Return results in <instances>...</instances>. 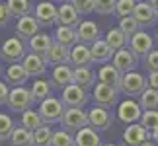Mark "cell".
<instances>
[{"label": "cell", "mask_w": 158, "mask_h": 146, "mask_svg": "<svg viewBox=\"0 0 158 146\" xmlns=\"http://www.w3.org/2000/svg\"><path fill=\"white\" fill-rule=\"evenodd\" d=\"M148 88V82H147V76H143L141 72L133 70V72H127L121 78V86H119V92L123 94L125 97H141L143 92Z\"/></svg>", "instance_id": "cell-1"}, {"label": "cell", "mask_w": 158, "mask_h": 146, "mask_svg": "<svg viewBox=\"0 0 158 146\" xmlns=\"http://www.w3.org/2000/svg\"><path fill=\"white\" fill-rule=\"evenodd\" d=\"M27 55V41L20 39L16 35V37H8L4 41L2 45H0V59L4 60V63H22L23 57Z\"/></svg>", "instance_id": "cell-2"}, {"label": "cell", "mask_w": 158, "mask_h": 146, "mask_svg": "<svg viewBox=\"0 0 158 146\" xmlns=\"http://www.w3.org/2000/svg\"><path fill=\"white\" fill-rule=\"evenodd\" d=\"M64 109H66V107L63 105L60 97H53V95H49L47 99L39 101L37 111H39V115H41V119L45 121V125H55V123H60Z\"/></svg>", "instance_id": "cell-3"}, {"label": "cell", "mask_w": 158, "mask_h": 146, "mask_svg": "<svg viewBox=\"0 0 158 146\" xmlns=\"http://www.w3.org/2000/svg\"><path fill=\"white\" fill-rule=\"evenodd\" d=\"M33 95H31V90L26 88V86H16L10 90V95H8V107L16 113H23L27 109L33 107Z\"/></svg>", "instance_id": "cell-4"}, {"label": "cell", "mask_w": 158, "mask_h": 146, "mask_svg": "<svg viewBox=\"0 0 158 146\" xmlns=\"http://www.w3.org/2000/svg\"><path fill=\"white\" fill-rule=\"evenodd\" d=\"M119 90L117 88H111V86H107V84H102L98 82L96 86L92 88V101H94V105H102V107H115L119 103Z\"/></svg>", "instance_id": "cell-5"}, {"label": "cell", "mask_w": 158, "mask_h": 146, "mask_svg": "<svg viewBox=\"0 0 158 146\" xmlns=\"http://www.w3.org/2000/svg\"><path fill=\"white\" fill-rule=\"evenodd\" d=\"M90 99V94L86 88L78 86V84H70L64 90H60V101L66 109L70 107H84Z\"/></svg>", "instance_id": "cell-6"}, {"label": "cell", "mask_w": 158, "mask_h": 146, "mask_svg": "<svg viewBox=\"0 0 158 146\" xmlns=\"http://www.w3.org/2000/svg\"><path fill=\"white\" fill-rule=\"evenodd\" d=\"M143 117V107L141 103L133 97H125L123 101L117 103V119L125 125H133V123H139Z\"/></svg>", "instance_id": "cell-7"}, {"label": "cell", "mask_w": 158, "mask_h": 146, "mask_svg": "<svg viewBox=\"0 0 158 146\" xmlns=\"http://www.w3.org/2000/svg\"><path fill=\"white\" fill-rule=\"evenodd\" d=\"M60 127L70 132H78L84 127H90L88 123V113L84 111L82 107H70V109H64L63 113V119H60Z\"/></svg>", "instance_id": "cell-8"}, {"label": "cell", "mask_w": 158, "mask_h": 146, "mask_svg": "<svg viewBox=\"0 0 158 146\" xmlns=\"http://www.w3.org/2000/svg\"><path fill=\"white\" fill-rule=\"evenodd\" d=\"M33 16L41 27H53L57 23V16H59V6L53 0H39L37 6L33 10Z\"/></svg>", "instance_id": "cell-9"}, {"label": "cell", "mask_w": 158, "mask_h": 146, "mask_svg": "<svg viewBox=\"0 0 158 146\" xmlns=\"http://www.w3.org/2000/svg\"><path fill=\"white\" fill-rule=\"evenodd\" d=\"M127 45H129V49L135 53V57H137L139 60H143V59L154 49V37H152L148 31H143V29H141V31H137V33L129 39V43H127Z\"/></svg>", "instance_id": "cell-10"}, {"label": "cell", "mask_w": 158, "mask_h": 146, "mask_svg": "<svg viewBox=\"0 0 158 146\" xmlns=\"http://www.w3.org/2000/svg\"><path fill=\"white\" fill-rule=\"evenodd\" d=\"M88 123L92 129H96L98 132L107 131L113 123V111L109 107H102V105H94L88 111Z\"/></svg>", "instance_id": "cell-11"}, {"label": "cell", "mask_w": 158, "mask_h": 146, "mask_svg": "<svg viewBox=\"0 0 158 146\" xmlns=\"http://www.w3.org/2000/svg\"><path fill=\"white\" fill-rule=\"evenodd\" d=\"M139 63H141V60L135 57V53H133L129 47L115 51V53H113V57H111V64L121 72V74H127V72L137 70Z\"/></svg>", "instance_id": "cell-12"}, {"label": "cell", "mask_w": 158, "mask_h": 146, "mask_svg": "<svg viewBox=\"0 0 158 146\" xmlns=\"http://www.w3.org/2000/svg\"><path fill=\"white\" fill-rule=\"evenodd\" d=\"M133 18L137 20V23L143 29L147 27H154L158 23V14L152 10V6L148 4V0H139L135 10H133Z\"/></svg>", "instance_id": "cell-13"}, {"label": "cell", "mask_w": 158, "mask_h": 146, "mask_svg": "<svg viewBox=\"0 0 158 146\" xmlns=\"http://www.w3.org/2000/svg\"><path fill=\"white\" fill-rule=\"evenodd\" d=\"M23 68L29 74V78H41L47 74V68H49V63H47L45 57L41 55H35V53H27L22 60Z\"/></svg>", "instance_id": "cell-14"}, {"label": "cell", "mask_w": 158, "mask_h": 146, "mask_svg": "<svg viewBox=\"0 0 158 146\" xmlns=\"http://www.w3.org/2000/svg\"><path fill=\"white\" fill-rule=\"evenodd\" d=\"M70 84H74V66H72V64L53 66L51 86L53 88H59V90H64L66 86H70Z\"/></svg>", "instance_id": "cell-15"}, {"label": "cell", "mask_w": 158, "mask_h": 146, "mask_svg": "<svg viewBox=\"0 0 158 146\" xmlns=\"http://www.w3.org/2000/svg\"><path fill=\"white\" fill-rule=\"evenodd\" d=\"M39 31H41V26L37 23V20H35L33 14L18 18V22H16V35H18L20 39L29 41L33 35H37Z\"/></svg>", "instance_id": "cell-16"}, {"label": "cell", "mask_w": 158, "mask_h": 146, "mask_svg": "<svg viewBox=\"0 0 158 146\" xmlns=\"http://www.w3.org/2000/svg\"><path fill=\"white\" fill-rule=\"evenodd\" d=\"M27 80H29V74L26 72L22 63H12V64H8V68L4 70V82L12 88L26 86Z\"/></svg>", "instance_id": "cell-17"}, {"label": "cell", "mask_w": 158, "mask_h": 146, "mask_svg": "<svg viewBox=\"0 0 158 146\" xmlns=\"http://www.w3.org/2000/svg\"><path fill=\"white\" fill-rule=\"evenodd\" d=\"M80 14L70 2H60L59 4V16H57V26H69L78 27L80 26Z\"/></svg>", "instance_id": "cell-18"}, {"label": "cell", "mask_w": 158, "mask_h": 146, "mask_svg": "<svg viewBox=\"0 0 158 146\" xmlns=\"http://www.w3.org/2000/svg\"><path fill=\"white\" fill-rule=\"evenodd\" d=\"M150 140L148 138V131L144 129L141 123H133L127 125V129L123 131V142L127 146H141L143 142Z\"/></svg>", "instance_id": "cell-19"}, {"label": "cell", "mask_w": 158, "mask_h": 146, "mask_svg": "<svg viewBox=\"0 0 158 146\" xmlns=\"http://www.w3.org/2000/svg\"><path fill=\"white\" fill-rule=\"evenodd\" d=\"M94 63L92 59V51H90V45L86 43H76L70 49V64L78 68V66H90Z\"/></svg>", "instance_id": "cell-20"}, {"label": "cell", "mask_w": 158, "mask_h": 146, "mask_svg": "<svg viewBox=\"0 0 158 146\" xmlns=\"http://www.w3.org/2000/svg\"><path fill=\"white\" fill-rule=\"evenodd\" d=\"M76 31H78V43L92 45L94 41L100 39V27H98V23L92 22V20L80 22V26L76 27Z\"/></svg>", "instance_id": "cell-21"}, {"label": "cell", "mask_w": 158, "mask_h": 146, "mask_svg": "<svg viewBox=\"0 0 158 146\" xmlns=\"http://www.w3.org/2000/svg\"><path fill=\"white\" fill-rule=\"evenodd\" d=\"M47 63L51 66H59V64H70V49L57 43V41H53V45L49 49V53H47Z\"/></svg>", "instance_id": "cell-22"}, {"label": "cell", "mask_w": 158, "mask_h": 146, "mask_svg": "<svg viewBox=\"0 0 158 146\" xmlns=\"http://www.w3.org/2000/svg\"><path fill=\"white\" fill-rule=\"evenodd\" d=\"M53 41H55L53 37H49L47 33L39 31L37 35H33V37L27 41V53H35V55H41V57H47Z\"/></svg>", "instance_id": "cell-23"}, {"label": "cell", "mask_w": 158, "mask_h": 146, "mask_svg": "<svg viewBox=\"0 0 158 146\" xmlns=\"http://www.w3.org/2000/svg\"><path fill=\"white\" fill-rule=\"evenodd\" d=\"M121 78H123V74H121L113 64H102L100 70H98V82L107 84V86H111V88H117L119 90Z\"/></svg>", "instance_id": "cell-24"}, {"label": "cell", "mask_w": 158, "mask_h": 146, "mask_svg": "<svg viewBox=\"0 0 158 146\" xmlns=\"http://www.w3.org/2000/svg\"><path fill=\"white\" fill-rule=\"evenodd\" d=\"M53 39L57 41V43H60V45L72 49L78 43V31H76V27L57 26V29H55V33H53Z\"/></svg>", "instance_id": "cell-25"}, {"label": "cell", "mask_w": 158, "mask_h": 146, "mask_svg": "<svg viewBox=\"0 0 158 146\" xmlns=\"http://www.w3.org/2000/svg\"><path fill=\"white\" fill-rule=\"evenodd\" d=\"M90 51H92V59H94V63H109L113 57V49L109 47V43L106 39H98V41H94L92 45H90Z\"/></svg>", "instance_id": "cell-26"}, {"label": "cell", "mask_w": 158, "mask_h": 146, "mask_svg": "<svg viewBox=\"0 0 158 146\" xmlns=\"http://www.w3.org/2000/svg\"><path fill=\"white\" fill-rule=\"evenodd\" d=\"M74 84L86 90H92L98 84V74L90 66H78V68H74Z\"/></svg>", "instance_id": "cell-27"}, {"label": "cell", "mask_w": 158, "mask_h": 146, "mask_svg": "<svg viewBox=\"0 0 158 146\" xmlns=\"http://www.w3.org/2000/svg\"><path fill=\"white\" fill-rule=\"evenodd\" d=\"M74 142H76V146H102V138L96 129L84 127L78 132H74Z\"/></svg>", "instance_id": "cell-28"}, {"label": "cell", "mask_w": 158, "mask_h": 146, "mask_svg": "<svg viewBox=\"0 0 158 146\" xmlns=\"http://www.w3.org/2000/svg\"><path fill=\"white\" fill-rule=\"evenodd\" d=\"M6 6H8L10 14L14 18L29 16V14H33V10H35L31 0H6Z\"/></svg>", "instance_id": "cell-29"}, {"label": "cell", "mask_w": 158, "mask_h": 146, "mask_svg": "<svg viewBox=\"0 0 158 146\" xmlns=\"http://www.w3.org/2000/svg\"><path fill=\"white\" fill-rule=\"evenodd\" d=\"M10 142H12V146H33V132L20 125L12 131Z\"/></svg>", "instance_id": "cell-30"}, {"label": "cell", "mask_w": 158, "mask_h": 146, "mask_svg": "<svg viewBox=\"0 0 158 146\" xmlns=\"http://www.w3.org/2000/svg\"><path fill=\"white\" fill-rule=\"evenodd\" d=\"M20 125L22 127H26L27 131H37L39 127H43L45 125V121L41 119V115L39 111H33V109H27V111H23L22 113V119H20Z\"/></svg>", "instance_id": "cell-31"}, {"label": "cell", "mask_w": 158, "mask_h": 146, "mask_svg": "<svg viewBox=\"0 0 158 146\" xmlns=\"http://www.w3.org/2000/svg\"><path fill=\"white\" fill-rule=\"evenodd\" d=\"M29 90H31V95H33L35 101H43V99H47V97L51 95L53 86L45 80V78H37V80H33Z\"/></svg>", "instance_id": "cell-32"}, {"label": "cell", "mask_w": 158, "mask_h": 146, "mask_svg": "<svg viewBox=\"0 0 158 146\" xmlns=\"http://www.w3.org/2000/svg\"><path fill=\"white\" fill-rule=\"evenodd\" d=\"M106 41L109 43V47L113 49V51H119V49H125V45L129 43V39H127V35L121 31L119 27H111L109 31L106 33Z\"/></svg>", "instance_id": "cell-33"}, {"label": "cell", "mask_w": 158, "mask_h": 146, "mask_svg": "<svg viewBox=\"0 0 158 146\" xmlns=\"http://www.w3.org/2000/svg\"><path fill=\"white\" fill-rule=\"evenodd\" d=\"M139 103H141L143 111H150V109H156L158 111V90L147 88L143 92V95L139 97Z\"/></svg>", "instance_id": "cell-34"}, {"label": "cell", "mask_w": 158, "mask_h": 146, "mask_svg": "<svg viewBox=\"0 0 158 146\" xmlns=\"http://www.w3.org/2000/svg\"><path fill=\"white\" fill-rule=\"evenodd\" d=\"M53 132L55 131H51L49 125H43L37 131H33V146H51Z\"/></svg>", "instance_id": "cell-35"}, {"label": "cell", "mask_w": 158, "mask_h": 146, "mask_svg": "<svg viewBox=\"0 0 158 146\" xmlns=\"http://www.w3.org/2000/svg\"><path fill=\"white\" fill-rule=\"evenodd\" d=\"M51 146H76L74 142V132L66 131V129H59L53 132V140Z\"/></svg>", "instance_id": "cell-36"}, {"label": "cell", "mask_w": 158, "mask_h": 146, "mask_svg": "<svg viewBox=\"0 0 158 146\" xmlns=\"http://www.w3.org/2000/svg\"><path fill=\"white\" fill-rule=\"evenodd\" d=\"M121 31L127 35V39H131L137 31H141V26L137 23V20L133 16H125V18H119V26H117Z\"/></svg>", "instance_id": "cell-37"}, {"label": "cell", "mask_w": 158, "mask_h": 146, "mask_svg": "<svg viewBox=\"0 0 158 146\" xmlns=\"http://www.w3.org/2000/svg\"><path fill=\"white\" fill-rule=\"evenodd\" d=\"M137 6V0H117L115 4V12L113 14L117 18H125V16H133V10Z\"/></svg>", "instance_id": "cell-38"}, {"label": "cell", "mask_w": 158, "mask_h": 146, "mask_svg": "<svg viewBox=\"0 0 158 146\" xmlns=\"http://www.w3.org/2000/svg\"><path fill=\"white\" fill-rule=\"evenodd\" d=\"M117 0H94V12L100 16H111L115 12Z\"/></svg>", "instance_id": "cell-39"}, {"label": "cell", "mask_w": 158, "mask_h": 146, "mask_svg": "<svg viewBox=\"0 0 158 146\" xmlns=\"http://www.w3.org/2000/svg\"><path fill=\"white\" fill-rule=\"evenodd\" d=\"M139 123H141L148 132L154 131V129H158V111H156V109L143 111V117H141V121H139Z\"/></svg>", "instance_id": "cell-40"}, {"label": "cell", "mask_w": 158, "mask_h": 146, "mask_svg": "<svg viewBox=\"0 0 158 146\" xmlns=\"http://www.w3.org/2000/svg\"><path fill=\"white\" fill-rule=\"evenodd\" d=\"M16 129V123H14V119L10 117V115H6V113H0V136L4 138H10L12 135V131Z\"/></svg>", "instance_id": "cell-41"}, {"label": "cell", "mask_w": 158, "mask_h": 146, "mask_svg": "<svg viewBox=\"0 0 158 146\" xmlns=\"http://www.w3.org/2000/svg\"><path fill=\"white\" fill-rule=\"evenodd\" d=\"M69 2L78 10L80 16H86V14L94 12V0H69Z\"/></svg>", "instance_id": "cell-42"}, {"label": "cell", "mask_w": 158, "mask_h": 146, "mask_svg": "<svg viewBox=\"0 0 158 146\" xmlns=\"http://www.w3.org/2000/svg\"><path fill=\"white\" fill-rule=\"evenodd\" d=\"M143 64L148 72H158V49L156 47L143 59Z\"/></svg>", "instance_id": "cell-43"}, {"label": "cell", "mask_w": 158, "mask_h": 146, "mask_svg": "<svg viewBox=\"0 0 158 146\" xmlns=\"http://www.w3.org/2000/svg\"><path fill=\"white\" fill-rule=\"evenodd\" d=\"M10 18H12V14H10L8 6H6V2H0V27H4L10 22Z\"/></svg>", "instance_id": "cell-44"}, {"label": "cell", "mask_w": 158, "mask_h": 146, "mask_svg": "<svg viewBox=\"0 0 158 146\" xmlns=\"http://www.w3.org/2000/svg\"><path fill=\"white\" fill-rule=\"evenodd\" d=\"M8 95H10V88L4 80H0V105H8Z\"/></svg>", "instance_id": "cell-45"}, {"label": "cell", "mask_w": 158, "mask_h": 146, "mask_svg": "<svg viewBox=\"0 0 158 146\" xmlns=\"http://www.w3.org/2000/svg\"><path fill=\"white\" fill-rule=\"evenodd\" d=\"M147 82H148V88L158 90V72H148V76H147Z\"/></svg>", "instance_id": "cell-46"}, {"label": "cell", "mask_w": 158, "mask_h": 146, "mask_svg": "<svg viewBox=\"0 0 158 146\" xmlns=\"http://www.w3.org/2000/svg\"><path fill=\"white\" fill-rule=\"evenodd\" d=\"M148 138H150V140H152V142H154V140H158V129L150 131V132H148Z\"/></svg>", "instance_id": "cell-47"}, {"label": "cell", "mask_w": 158, "mask_h": 146, "mask_svg": "<svg viewBox=\"0 0 158 146\" xmlns=\"http://www.w3.org/2000/svg\"><path fill=\"white\" fill-rule=\"evenodd\" d=\"M148 4L152 6V10H154L156 14H158V0H148Z\"/></svg>", "instance_id": "cell-48"}, {"label": "cell", "mask_w": 158, "mask_h": 146, "mask_svg": "<svg viewBox=\"0 0 158 146\" xmlns=\"http://www.w3.org/2000/svg\"><path fill=\"white\" fill-rule=\"evenodd\" d=\"M141 146H156V144H154V142H152V140H147V142H143V144H141Z\"/></svg>", "instance_id": "cell-49"}, {"label": "cell", "mask_w": 158, "mask_h": 146, "mask_svg": "<svg viewBox=\"0 0 158 146\" xmlns=\"http://www.w3.org/2000/svg\"><path fill=\"white\" fill-rule=\"evenodd\" d=\"M154 39L158 41V23H156V31H154Z\"/></svg>", "instance_id": "cell-50"}, {"label": "cell", "mask_w": 158, "mask_h": 146, "mask_svg": "<svg viewBox=\"0 0 158 146\" xmlns=\"http://www.w3.org/2000/svg\"><path fill=\"white\" fill-rule=\"evenodd\" d=\"M102 146H117V144H113V142H106V144H102Z\"/></svg>", "instance_id": "cell-51"}, {"label": "cell", "mask_w": 158, "mask_h": 146, "mask_svg": "<svg viewBox=\"0 0 158 146\" xmlns=\"http://www.w3.org/2000/svg\"><path fill=\"white\" fill-rule=\"evenodd\" d=\"M2 70H4V68H2V63H0V74H2Z\"/></svg>", "instance_id": "cell-52"}, {"label": "cell", "mask_w": 158, "mask_h": 146, "mask_svg": "<svg viewBox=\"0 0 158 146\" xmlns=\"http://www.w3.org/2000/svg\"><path fill=\"white\" fill-rule=\"evenodd\" d=\"M2 140H4V138H2V136H0V146H2Z\"/></svg>", "instance_id": "cell-53"}, {"label": "cell", "mask_w": 158, "mask_h": 146, "mask_svg": "<svg viewBox=\"0 0 158 146\" xmlns=\"http://www.w3.org/2000/svg\"><path fill=\"white\" fill-rule=\"evenodd\" d=\"M59 2H69V0H59Z\"/></svg>", "instance_id": "cell-54"}, {"label": "cell", "mask_w": 158, "mask_h": 146, "mask_svg": "<svg viewBox=\"0 0 158 146\" xmlns=\"http://www.w3.org/2000/svg\"><path fill=\"white\" fill-rule=\"evenodd\" d=\"M137 2H139V0H137Z\"/></svg>", "instance_id": "cell-55"}]
</instances>
